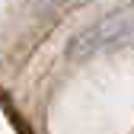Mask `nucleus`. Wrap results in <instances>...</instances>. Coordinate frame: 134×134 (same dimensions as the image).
Wrapping results in <instances>:
<instances>
[{
  "mask_svg": "<svg viewBox=\"0 0 134 134\" xmlns=\"http://www.w3.org/2000/svg\"><path fill=\"white\" fill-rule=\"evenodd\" d=\"M134 38V10H115L93 26L80 29L77 35L67 42V58L70 61H90L102 51L121 48L125 42Z\"/></svg>",
  "mask_w": 134,
  "mask_h": 134,
  "instance_id": "nucleus-1",
  "label": "nucleus"
},
{
  "mask_svg": "<svg viewBox=\"0 0 134 134\" xmlns=\"http://www.w3.org/2000/svg\"><path fill=\"white\" fill-rule=\"evenodd\" d=\"M74 3H93V0H74Z\"/></svg>",
  "mask_w": 134,
  "mask_h": 134,
  "instance_id": "nucleus-2",
  "label": "nucleus"
}]
</instances>
